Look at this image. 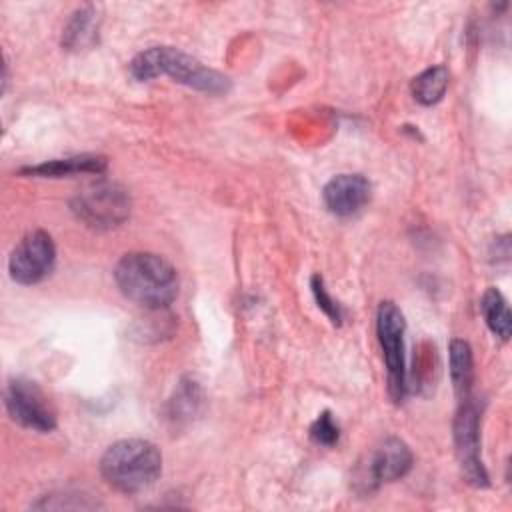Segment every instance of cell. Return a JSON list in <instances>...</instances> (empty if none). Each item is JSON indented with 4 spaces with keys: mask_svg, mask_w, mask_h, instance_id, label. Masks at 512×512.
Masks as SVG:
<instances>
[{
    "mask_svg": "<svg viewBox=\"0 0 512 512\" xmlns=\"http://www.w3.org/2000/svg\"><path fill=\"white\" fill-rule=\"evenodd\" d=\"M460 410L454 418V444H456V456L460 462L462 476L468 484L476 488L488 486V472L480 460V416L476 404L468 398L460 400Z\"/></svg>",
    "mask_w": 512,
    "mask_h": 512,
    "instance_id": "obj_9",
    "label": "cell"
},
{
    "mask_svg": "<svg viewBox=\"0 0 512 512\" xmlns=\"http://www.w3.org/2000/svg\"><path fill=\"white\" fill-rule=\"evenodd\" d=\"M56 264V246L48 232L34 230L26 234L10 252L8 272L10 278L22 286L42 282Z\"/></svg>",
    "mask_w": 512,
    "mask_h": 512,
    "instance_id": "obj_8",
    "label": "cell"
},
{
    "mask_svg": "<svg viewBox=\"0 0 512 512\" xmlns=\"http://www.w3.org/2000/svg\"><path fill=\"white\" fill-rule=\"evenodd\" d=\"M448 360H450V378L454 384V392L460 400L470 396L472 380H474V358L472 348L466 340L456 338L448 346Z\"/></svg>",
    "mask_w": 512,
    "mask_h": 512,
    "instance_id": "obj_13",
    "label": "cell"
},
{
    "mask_svg": "<svg viewBox=\"0 0 512 512\" xmlns=\"http://www.w3.org/2000/svg\"><path fill=\"white\" fill-rule=\"evenodd\" d=\"M326 208L336 216H352L370 200V182L362 174H338L322 190Z\"/></svg>",
    "mask_w": 512,
    "mask_h": 512,
    "instance_id": "obj_10",
    "label": "cell"
},
{
    "mask_svg": "<svg viewBox=\"0 0 512 512\" xmlns=\"http://www.w3.org/2000/svg\"><path fill=\"white\" fill-rule=\"evenodd\" d=\"M310 438L314 444L318 446H334L340 438V428L338 424L334 422L332 414L326 410L322 414H318V418L312 422L310 426Z\"/></svg>",
    "mask_w": 512,
    "mask_h": 512,
    "instance_id": "obj_16",
    "label": "cell"
},
{
    "mask_svg": "<svg viewBox=\"0 0 512 512\" xmlns=\"http://www.w3.org/2000/svg\"><path fill=\"white\" fill-rule=\"evenodd\" d=\"M100 18L94 6L78 8L62 30V46L70 52L88 50L98 42Z\"/></svg>",
    "mask_w": 512,
    "mask_h": 512,
    "instance_id": "obj_12",
    "label": "cell"
},
{
    "mask_svg": "<svg viewBox=\"0 0 512 512\" xmlns=\"http://www.w3.org/2000/svg\"><path fill=\"white\" fill-rule=\"evenodd\" d=\"M376 334L384 354L388 372V394L394 402H400L406 394V360H404V334L406 320L400 308L386 300L380 302L376 312Z\"/></svg>",
    "mask_w": 512,
    "mask_h": 512,
    "instance_id": "obj_5",
    "label": "cell"
},
{
    "mask_svg": "<svg viewBox=\"0 0 512 512\" xmlns=\"http://www.w3.org/2000/svg\"><path fill=\"white\" fill-rule=\"evenodd\" d=\"M108 168L106 156L100 154H78L68 158H56L42 164L22 168V174L36 178H64V176H80V174H104Z\"/></svg>",
    "mask_w": 512,
    "mask_h": 512,
    "instance_id": "obj_11",
    "label": "cell"
},
{
    "mask_svg": "<svg viewBox=\"0 0 512 512\" xmlns=\"http://www.w3.org/2000/svg\"><path fill=\"white\" fill-rule=\"evenodd\" d=\"M310 288H312V294L318 302V308L334 322V324H340L342 322V310L338 306V302L326 292V286H324V280L322 276H312V282H310Z\"/></svg>",
    "mask_w": 512,
    "mask_h": 512,
    "instance_id": "obj_17",
    "label": "cell"
},
{
    "mask_svg": "<svg viewBox=\"0 0 512 512\" xmlns=\"http://www.w3.org/2000/svg\"><path fill=\"white\" fill-rule=\"evenodd\" d=\"M128 68L138 82L168 76L174 82L204 94H226L232 86L228 76L204 66L200 60L174 46H152L142 50L132 58Z\"/></svg>",
    "mask_w": 512,
    "mask_h": 512,
    "instance_id": "obj_2",
    "label": "cell"
},
{
    "mask_svg": "<svg viewBox=\"0 0 512 512\" xmlns=\"http://www.w3.org/2000/svg\"><path fill=\"white\" fill-rule=\"evenodd\" d=\"M448 80H450V74L444 66L426 68L410 84L414 100L420 102L422 106H432V104L440 102L442 96L446 94Z\"/></svg>",
    "mask_w": 512,
    "mask_h": 512,
    "instance_id": "obj_15",
    "label": "cell"
},
{
    "mask_svg": "<svg viewBox=\"0 0 512 512\" xmlns=\"http://www.w3.org/2000/svg\"><path fill=\"white\" fill-rule=\"evenodd\" d=\"M414 456L408 444L396 436L384 438L356 470L354 486L360 494H370L382 482H394L404 478L412 468Z\"/></svg>",
    "mask_w": 512,
    "mask_h": 512,
    "instance_id": "obj_7",
    "label": "cell"
},
{
    "mask_svg": "<svg viewBox=\"0 0 512 512\" xmlns=\"http://www.w3.org/2000/svg\"><path fill=\"white\" fill-rule=\"evenodd\" d=\"M4 406L8 416L22 428L34 432H52L58 424L56 410L42 388L26 378H14L6 384Z\"/></svg>",
    "mask_w": 512,
    "mask_h": 512,
    "instance_id": "obj_6",
    "label": "cell"
},
{
    "mask_svg": "<svg viewBox=\"0 0 512 512\" xmlns=\"http://www.w3.org/2000/svg\"><path fill=\"white\" fill-rule=\"evenodd\" d=\"M114 280L126 300L146 310L166 308L178 294L176 268L154 252L124 254L114 268Z\"/></svg>",
    "mask_w": 512,
    "mask_h": 512,
    "instance_id": "obj_1",
    "label": "cell"
},
{
    "mask_svg": "<svg viewBox=\"0 0 512 512\" xmlns=\"http://www.w3.org/2000/svg\"><path fill=\"white\" fill-rule=\"evenodd\" d=\"M100 474L116 492L138 494L162 474V454L148 440L124 438L106 448L100 458Z\"/></svg>",
    "mask_w": 512,
    "mask_h": 512,
    "instance_id": "obj_3",
    "label": "cell"
},
{
    "mask_svg": "<svg viewBox=\"0 0 512 512\" xmlns=\"http://www.w3.org/2000/svg\"><path fill=\"white\" fill-rule=\"evenodd\" d=\"M480 312H482L488 328L500 340L506 342L512 332V316H510V308H508L502 292L496 288H488L480 298Z\"/></svg>",
    "mask_w": 512,
    "mask_h": 512,
    "instance_id": "obj_14",
    "label": "cell"
},
{
    "mask_svg": "<svg viewBox=\"0 0 512 512\" xmlns=\"http://www.w3.org/2000/svg\"><path fill=\"white\" fill-rule=\"evenodd\" d=\"M130 194L116 182L98 180L78 190L70 202L74 216L90 228L110 230L130 216Z\"/></svg>",
    "mask_w": 512,
    "mask_h": 512,
    "instance_id": "obj_4",
    "label": "cell"
}]
</instances>
